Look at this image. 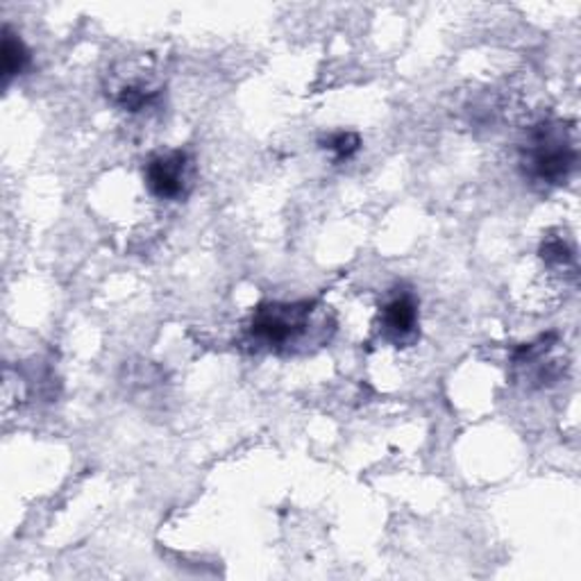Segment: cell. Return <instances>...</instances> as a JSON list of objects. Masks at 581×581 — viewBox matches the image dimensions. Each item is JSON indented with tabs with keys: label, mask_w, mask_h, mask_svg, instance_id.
I'll list each match as a JSON object with an SVG mask.
<instances>
[{
	"label": "cell",
	"mask_w": 581,
	"mask_h": 581,
	"mask_svg": "<svg viewBox=\"0 0 581 581\" xmlns=\"http://www.w3.org/2000/svg\"><path fill=\"white\" fill-rule=\"evenodd\" d=\"M5 37H3V78L5 82L19 78L27 64H30V51L21 42L19 34H14L10 27H5Z\"/></svg>",
	"instance_id": "5"
},
{
	"label": "cell",
	"mask_w": 581,
	"mask_h": 581,
	"mask_svg": "<svg viewBox=\"0 0 581 581\" xmlns=\"http://www.w3.org/2000/svg\"><path fill=\"white\" fill-rule=\"evenodd\" d=\"M323 148L332 153L334 161H348L361 150V136L357 132H332L327 139H323Z\"/></svg>",
	"instance_id": "6"
},
{
	"label": "cell",
	"mask_w": 581,
	"mask_h": 581,
	"mask_svg": "<svg viewBox=\"0 0 581 581\" xmlns=\"http://www.w3.org/2000/svg\"><path fill=\"white\" fill-rule=\"evenodd\" d=\"M540 257H543L545 264L559 266V268H566V266H572L574 264V253L568 246L566 238H561V236L548 238V242H545L540 246Z\"/></svg>",
	"instance_id": "7"
},
{
	"label": "cell",
	"mask_w": 581,
	"mask_h": 581,
	"mask_svg": "<svg viewBox=\"0 0 581 581\" xmlns=\"http://www.w3.org/2000/svg\"><path fill=\"white\" fill-rule=\"evenodd\" d=\"M314 302H268L255 310L248 332L266 350H287L298 346L310 332Z\"/></svg>",
	"instance_id": "2"
},
{
	"label": "cell",
	"mask_w": 581,
	"mask_h": 581,
	"mask_svg": "<svg viewBox=\"0 0 581 581\" xmlns=\"http://www.w3.org/2000/svg\"><path fill=\"white\" fill-rule=\"evenodd\" d=\"M579 150L574 127L566 121H540L527 130L521 146V168L525 178L545 187H561L572 176Z\"/></svg>",
	"instance_id": "1"
},
{
	"label": "cell",
	"mask_w": 581,
	"mask_h": 581,
	"mask_svg": "<svg viewBox=\"0 0 581 581\" xmlns=\"http://www.w3.org/2000/svg\"><path fill=\"white\" fill-rule=\"evenodd\" d=\"M148 191L159 200H182L193 185V161L185 150L155 155L146 164Z\"/></svg>",
	"instance_id": "3"
},
{
	"label": "cell",
	"mask_w": 581,
	"mask_h": 581,
	"mask_svg": "<svg viewBox=\"0 0 581 581\" xmlns=\"http://www.w3.org/2000/svg\"><path fill=\"white\" fill-rule=\"evenodd\" d=\"M382 327L384 334L395 344L414 340L418 332V302L412 293H398L391 298L382 310Z\"/></svg>",
	"instance_id": "4"
}]
</instances>
